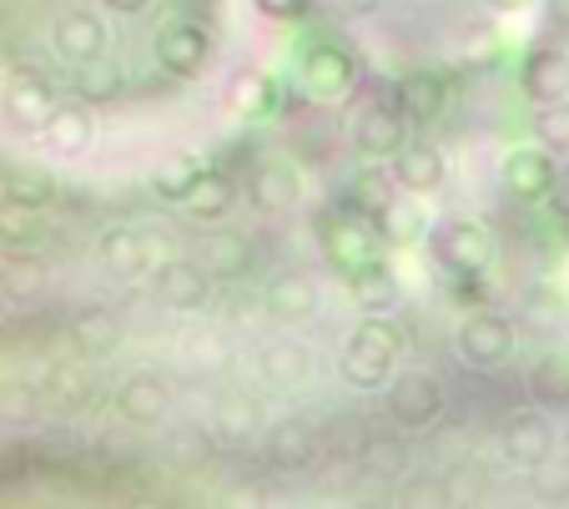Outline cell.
Segmentation results:
<instances>
[{
    "label": "cell",
    "instance_id": "37",
    "mask_svg": "<svg viewBox=\"0 0 569 509\" xmlns=\"http://www.w3.org/2000/svg\"><path fill=\"white\" fill-rule=\"evenodd\" d=\"M545 202H549V212H555V217H559V222H569V172H559V177H555V182H549Z\"/></svg>",
    "mask_w": 569,
    "mask_h": 509
},
{
    "label": "cell",
    "instance_id": "16",
    "mask_svg": "<svg viewBox=\"0 0 569 509\" xmlns=\"http://www.w3.org/2000/svg\"><path fill=\"white\" fill-rule=\"evenodd\" d=\"M97 258H101V268L117 272V278H141L147 268H157V248H151V238L137 228H107L97 242Z\"/></svg>",
    "mask_w": 569,
    "mask_h": 509
},
{
    "label": "cell",
    "instance_id": "18",
    "mask_svg": "<svg viewBox=\"0 0 569 509\" xmlns=\"http://www.w3.org/2000/svg\"><path fill=\"white\" fill-rule=\"evenodd\" d=\"M262 308H268L278 323H302V318L318 313V282L298 268L278 272V278L262 288Z\"/></svg>",
    "mask_w": 569,
    "mask_h": 509
},
{
    "label": "cell",
    "instance_id": "12",
    "mask_svg": "<svg viewBox=\"0 0 569 509\" xmlns=\"http://www.w3.org/2000/svg\"><path fill=\"white\" fill-rule=\"evenodd\" d=\"M393 182L403 187L409 197H433L443 182H449V157L429 141H409V147H398L393 157Z\"/></svg>",
    "mask_w": 569,
    "mask_h": 509
},
{
    "label": "cell",
    "instance_id": "3",
    "mask_svg": "<svg viewBox=\"0 0 569 509\" xmlns=\"http://www.w3.org/2000/svg\"><path fill=\"white\" fill-rule=\"evenodd\" d=\"M429 252L453 278H479V272H489V262H495L489 232H483L479 222H469V217H443L439 228L429 232Z\"/></svg>",
    "mask_w": 569,
    "mask_h": 509
},
{
    "label": "cell",
    "instance_id": "1",
    "mask_svg": "<svg viewBox=\"0 0 569 509\" xmlns=\"http://www.w3.org/2000/svg\"><path fill=\"white\" fill-rule=\"evenodd\" d=\"M398 348H403V333L388 323V313H368L363 323L348 333L338 369H343V379L353 383V389H383L398 363Z\"/></svg>",
    "mask_w": 569,
    "mask_h": 509
},
{
    "label": "cell",
    "instance_id": "29",
    "mask_svg": "<svg viewBox=\"0 0 569 509\" xmlns=\"http://www.w3.org/2000/svg\"><path fill=\"white\" fill-rule=\"evenodd\" d=\"M353 298L368 308V313H393L398 298H403V288H398V278L383 268V262H368V268L353 272Z\"/></svg>",
    "mask_w": 569,
    "mask_h": 509
},
{
    "label": "cell",
    "instance_id": "30",
    "mask_svg": "<svg viewBox=\"0 0 569 509\" xmlns=\"http://www.w3.org/2000/svg\"><path fill=\"white\" fill-rule=\"evenodd\" d=\"M71 333H76V343L87 348V353H111L117 338H121V323L107 313V308H87V313L71 323Z\"/></svg>",
    "mask_w": 569,
    "mask_h": 509
},
{
    "label": "cell",
    "instance_id": "32",
    "mask_svg": "<svg viewBox=\"0 0 569 509\" xmlns=\"http://www.w3.org/2000/svg\"><path fill=\"white\" fill-rule=\"evenodd\" d=\"M41 413V389L36 383H0V423L16 429V423H31Z\"/></svg>",
    "mask_w": 569,
    "mask_h": 509
},
{
    "label": "cell",
    "instance_id": "8",
    "mask_svg": "<svg viewBox=\"0 0 569 509\" xmlns=\"http://www.w3.org/2000/svg\"><path fill=\"white\" fill-rule=\"evenodd\" d=\"M393 107L409 117V127H429L449 111V77L433 71V66H419L409 77L393 81Z\"/></svg>",
    "mask_w": 569,
    "mask_h": 509
},
{
    "label": "cell",
    "instance_id": "17",
    "mask_svg": "<svg viewBox=\"0 0 569 509\" xmlns=\"http://www.w3.org/2000/svg\"><path fill=\"white\" fill-rule=\"evenodd\" d=\"M555 177H559V162H555V152H545V147H515V152L505 157V187L519 197V202H539Z\"/></svg>",
    "mask_w": 569,
    "mask_h": 509
},
{
    "label": "cell",
    "instance_id": "15",
    "mask_svg": "<svg viewBox=\"0 0 569 509\" xmlns=\"http://www.w3.org/2000/svg\"><path fill=\"white\" fill-rule=\"evenodd\" d=\"M248 197H252V207H258V212H268V217L292 212V207H298V197H302L298 167L282 162V157L258 162V167H252V177H248Z\"/></svg>",
    "mask_w": 569,
    "mask_h": 509
},
{
    "label": "cell",
    "instance_id": "43",
    "mask_svg": "<svg viewBox=\"0 0 569 509\" xmlns=\"http://www.w3.org/2000/svg\"><path fill=\"white\" fill-rule=\"evenodd\" d=\"M6 298H11V278H6V272H0V303H6Z\"/></svg>",
    "mask_w": 569,
    "mask_h": 509
},
{
    "label": "cell",
    "instance_id": "24",
    "mask_svg": "<svg viewBox=\"0 0 569 509\" xmlns=\"http://www.w3.org/2000/svg\"><path fill=\"white\" fill-rule=\"evenodd\" d=\"M51 87H46L41 77H16L11 87H6V121H11L16 131H41V121H46V111H51Z\"/></svg>",
    "mask_w": 569,
    "mask_h": 509
},
{
    "label": "cell",
    "instance_id": "41",
    "mask_svg": "<svg viewBox=\"0 0 569 509\" xmlns=\"http://www.w3.org/2000/svg\"><path fill=\"white\" fill-rule=\"evenodd\" d=\"M343 11H353V16H373V11H383L388 0H338Z\"/></svg>",
    "mask_w": 569,
    "mask_h": 509
},
{
    "label": "cell",
    "instance_id": "10",
    "mask_svg": "<svg viewBox=\"0 0 569 509\" xmlns=\"http://www.w3.org/2000/svg\"><path fill=\"white\" fill-rule=\"evenodd\" d=\"M157 61L182 81H197L207 77V66H212V36L192 21H177L157 36Z\"/></svg>",
    "mask_w": 569,
    "mask_h": 509
},
{
    "label": "cell",
    "instance_id": "40",
    "mask_svg": "<svg viewBox=\"0 0 569 509\" xmlns=\"http://www.w3.org/2000/svg\"><path fill=\"white\" fill-rule=\"evenodd\" d=\"M107 11H117V16H141L151 6V0H101Z\"/></svg>",
    "mask_w": 569,
    "mask_h": 509
},
{
    "label": "cell",
    "instance_id": "33",
    "mask_svg": "<svg viewBox=\"0 0 569 509\" xmlns=\"http://www.w3.org/2000/svg\"><path fill=\"white\" fill-rule=\"evenodd\" d=\"M202 172H207V167L197 162V157H172V162L157 167V192L167 197V202H182V192H187V187H192Z\"/></svg>",
    "mask_w": 569,
    "mask_h": 509
},
{
    "label": "cell",
    "instance_id": "27",
    "mask_svg": "<svg viewBox=\"0 0 569 509\" xmlns=\"http://www.w3.org/2000/svg\"><path fill=\"white\" fill-rule=\"evenodd\" d=\"M227 107L237 111V117H268L272 111V97H278V87H272V77L268 71H237L232 81H227Z\"/></svg>",
    "mask_w": 569,
    "mask_h": 509
},
{
    "label": "cell",
    "instance_id": "23",
    "mask_svg": "<svg viewBox=\"0 0 569 509\" xmlns=\"http://www.w3.org/2000/svg\"><path fill=\"white\" fill-rule=\"evenodd\" d=\"M268 459L278 469H308L318 459V433L308 429V419H278L268 429Z\"/></svg>",
    "mask_w": 569,
    "mask_h": 509
},
{
    "label": "cell",
    "instance_id": "2",
    "mask_svg": "<svg viewBox=\"0 0 569 509\" xmlns=\"http://www.w3.org/2000/svg\"><path fill=\"white\" fill-rule=\"evenodd\" d=\"M383 409L398 429H429V423L443 419V383L433 379L429 369H403V373H388L383 383Z\"/></svg>",
    "mask_w": 569,
    "mask_h": 509
},
{
    "label": "cell",
    "instance_id": "28",
    "mask_svg": "<svg viewBox=\"0 0 569 509\" xmlns=\"http://www.w3.org/2000/svg\"><path fill=\"white\" fill-rule=\"evenodd\" d=\"M373 232L383 242H393V248H403V242H419L423 238V212L409 202V192H403V197H388V202L373 212Z\"/></svg>",
    "mask_w": 569,
    "mask_h": 509
},
{
    "label": "cell",
    "instance_id": "36",
    "mask_svg": "<svg viewBox=\"0 0 569 509\" xmlns=\"http://www.w3.org/2000/svg\"><path fill=\"white\" fill-rule=\"evenodd\" d=\"M252 6H258L268 21H288V26L308 16V0H252Z\"/></svg>",
    "mask_w": 569,
    "mask_h": 509
},
{
    "label": "cell",
    "instance_id": "14",
    "mask_svg": "<svg viewBox=\"0 0 569 509\" xmlns=\"http://www.w3.org/2000/svg\"><path fill=\"white\" fill-rule=\"evenodd\" d=\"M157 298L172 313H207L212 308V278L202 262H167L157 268Z\"/></svg>",
    "mask_w": 569,
    "mask_h": 509
},
{
    "label": "cell",
    "instance_id": "34",
    "mask_svg": "<svg viewBox=\"0 0 569 509\" xmlns=\"http://www.w3.org/2000/svg\"><path fill=\"white\" fill-rule=\"evenodd\" d=\"M529 475H535V495L545 499V505H565V499H569V459L549 455L545 465H535Z\"/></svg>",
    "mask_w": 569,
    "mask_h": 509
},
{
    "label": "cell",
    "instance_id": "22",
    "mask_svg": "<svg viewBox=\"0 0 569 509\" xmlns=\"http://www.w3.org/2000/svg\"><path fill=\"white\" fill-rule=\"evenodd\" d=\"M308 348L292 343V338H272V343L258 348V373L268 389H298L308 379Z\"/></svg>",
    "mask_w": 569,
    "mask_h": 509
},
{
    "label": "cell",
    "instance_id": "26",
    "mask_svg": "<svg viewBox=\"0 0 569 509\" xmlns=\"http://www.w3.org/2000/svg\"><path fill=\"white\" fill-rule=\"evenodd\" d=\"M237 202V187L227 182L222 172H202L192 187L182 192V212L197 217V222H222Z\"/></svg>",
    "mask_w": 569,
    "mask_h": 509
},
{
    "label": "cell",
    "instance_id": "9",
    "mask_svg": "<svg viewBox=\"0 0 569 509\" xmlns=\"http://www.w3.org/2000/svg\"><path fill=\"white\" fill-rule=\"evenodd\" d=\"M51 46H56V56L71 66H97L111 46V31L97 11H66L61 21L51 26Z\"/></svg>",
    "mask_w": 569,
    "mask_h": 509
},
{
    "label": "cell",
    "instance_id": "5",
    "mask_svg": "<svg viewBox=\"0 0 569 509\" xmlns=\"http://www.w3.org/2000/svg\"><path fill=\"white\" fill-rule=\"evenodd\" d=\"M358 77V61L338 41H308L298 51V81L308 87V97L338 101Z\"/></svg>",
    "mask_w": 569,
    "mask_h": 509
},
{
    "label": "cell",
    "instance_id": "35",
    "mask_svg": "<svg viewBox=\"0 0 569 509\" xmlns=\"http://www.w3.org/2000/svg\"><path fill=\"white\" fill-rule=\"evenodd\" d=\"M535 383H539V393H549V399H569V369L559 363V358H549Z\"/></svg>",
    "mask_w": 569,
    "mask_h": 509
},
{
    "label": "cell",
    "instance_id": "11",
    "mask_svg": "<svg viewBox=\"0 0 569 509\" xmlns=\"http://www.w3.org/2000/svg\"><path fill=\"white\" fill-rule=\"evenodd\" d=\"M167 409H172V383L161 379V373L137 369V373H127V379L117 383V413L127 423H137V429L161 423L167 419Z\"/></svg>",
    "mask_w": 569,
    "mask_h": 509
},
{
    "label": "cell",
    "instance_id": "25",
    "mask_svg": "<svg viewBox=\"0 0 569 509\" xmlns=\"http://www.w3.org/2000/svg\"><path fill=\"white\" fill-rule=\"evenodd\" d=\"M0 197L21 212H41V207L56 202V177L41 172V167H6L0 172Z\"/></svg>",
    "mask_w": 569,
    "mask_h": 509
},
{
    "label": "cell",
    "instance_id": "38",
    "mask_svg": "<svg viewBox=\"0 0 569 509\" xmlns=\"http://www.w3.org/2000/svg\"><path fill=\"white\" fill-rule=\"evenodd\" d=\"M252 423H258V409H252V403H227L222 409V429L242 433V429H252Z\"/></svg>",
    "mask_w": 569,
    "mask_h": 509
},
{
    "label": "cell",
    "instance_id": "20",
    "mask_svg": "<svg viewBox=\"0 0 569 509\" xmlns=\"http://www.w3.org/2000/svg\"><path fill=\"white\" fill-rule=\"evenodd\" d=\"M373 242H378V232L368 228V222H348V217H338V222L322 228V252H328V262H333L338 272H348V278L373 262Z\"/></svg>",
    "mask_w": 569,
    "mask_h": 509
},
{
    "label": "cell",
    "instance_id": "39",
    "mask_svg": "<svg viewBox=\"0 0 569 509\" xmlns=\"http://www.w3.org/2000/svg\"><path fill=\"white\" fill-rule=\"evenodd\" d=\"M545 16L555 31H569V0H545Z\"/></svg>",
    "mask_w": 569,
    "mask_h": 509
},
{
    "label": "cell",
    "instance_id": "7",
    "mask_svg": "<svg viewBox=\"0 0 569 509\" xmlns=\"http://www.w3.org/2000/svg\"><path fill=\"white\" fill-rule=\"evenodd\" d=\"M499 455L515 469H535L555 455V423L539 409H515L505 423H499Z\"/></svg>",
    "mask_w": 569,
    "mask_h": 509
},
{
    "label": "cell",
    "instance_id": "19",
    "mask_svg": "<svg viewBox=\"0 0 569 509\" xmlns=\"http://www.w3.org/2000/svg\"><path fill=\"white\" fill-rule=\"evenodd\" d=\"M46 147L56 152H87L91 137H97V121H91V101H51L41 121Z\"/></svg>",
    "mask_w": 569,
    "mask_h": 509
},
{
    "label": "cell",
    "instance_id": "21",
    "mask_svg": "<svg viewBox=\"0 0 569 509\" xmlns=\"http://www.w3.org/2000/svg\"><path fill=\"white\" fill-rule=\"evenodd\" d=\"M207 268V278H222V282H232V278H248L252 272V242L242 238L237 228H217V232H207V242H202V258H197Z\"/></svg>",
    "mask_w": 569,
    "mask_h": 509
},
{
    "label": "cell",
    "instance_id": "42",
    "mask_svg": "<svg viewBox=\"0 0 569 509\" xmlns=\"http://www.w3.org/2000/svg\"><path fill=\"white\" fill-rule=\"evenodd\" d=\"M495 16H519V11H529V0H483Z\"/></svg>",
    "mask_w": 569,
    "mask_h": 509
},
{
    "label": "cell",
    "instance_id": "4",
    "mask_svg": "<svg viewBox=\"0 0 569 509\" xmlns=\"http://www.w3.org/2000/svg\"><path fill=\"white\" fill-rule=\"evenodd\" d=\"M453 348H459V358L469 363V369H505L509 358H515L519 338H515V323H509L505 313H495V308H479V313H469L459 323V333H453Z\"/></svg>",
    "mask_w": 569,
    "mask_h": 509
},
{
    "label": "cell",
    "instance_id": "6",
    "mask_svg": "<svg viewBox=\"0 0 569 509\" xmlns=\"http://www.w3.org/2000/svg\"><path fill=\"white\" fill-rule=\"evenodd\" d=\"M348 137H353V147L363 157H378V162H388L398 147H409V117H403L393 101H368V107L353 111V127H348Z\"/></svg>",
    "mask_w": 569,
    "mask_h": 509
},
{
    "label": "cell",
    "instance_id": "31",
    "mask_svg": "<svg viewBox=\"0 0 569 509\" xmlns=\"http://www.w3.org/2000/svg\"><path fill=\"white\" fill-rule=\"evenodd\" d=\"M535 141L545 147V152H569V97L565 101H545V107H535Z\"/></svg>",
    "mask_w": 569,
    "mask_h": 509
},
{
    "label": "cell",
    "instance_id": "13",
    "mask_svg": "<svg viewBox=\"0 0 569 509\" xmlns=\"http://www.w3.org/2000/svg\"><path fill=\"white\" fill-rule=\"evenodd\" d=\"M519 91H525L535 107L565 101L569 97V51H559V46H535V51L519 61Z\"/></svg>",
    "mask_w": 569,
    "mask_h": 509
}]
</instances>
